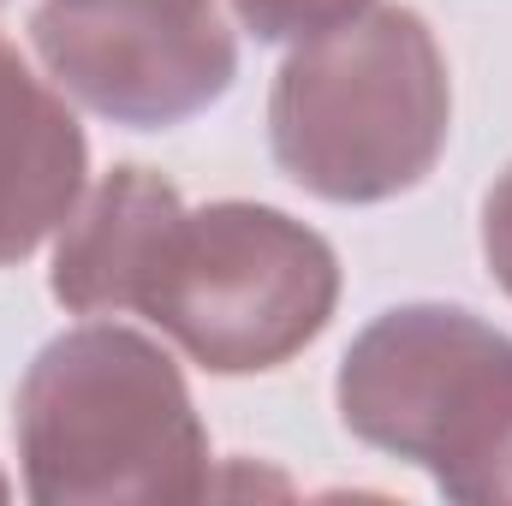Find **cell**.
Masks as SVG:
<instances>
[{"label": "cell", "mask_w": 512, "mask_h": 506, "mask_svg": "<svg viewBox=\"0 0 512 506\" xmlns=\"http://www.w3.org/2000/svg\"><path fill=\"white\" fill-rule=\"evenodd\" d=\"M6 495H12V483H6V477H0V501H6Z\"/></svg>", "instance_id": "cell-10"}, {"label": "cell", "mask_w": 512, "mask_h": 506, "mask_svg": "<svg viewBox=\"0 0 512 506\" xmlns=\"http://www.w3.org/2000/svg\"><path fill=\"white\" fill-rule=\"evenodd\" d=\"M447 126V60L411 6H370L298 42L268 90L274 161L322 203H387L423 185Z\"/></svg>", "instance_id": "cell-2"}, {"label": "cell", "mask_w": 512, "mask_h": 506, "mask_svg": "<svg viewBox=\"0 0 512 506\" xmlns=\"http://www.w3.org/2000/svg\"><path fill=\"white\" fill-rule=\"evenodd\" d=\"M340 423L435 477L447 501H512V340L459 304H399L340 358Z\"/></svg>", "instance_id": "cell-3"}, {"label": "cell", "mask_w": 512, "mask_h": 506, "mask_svg": "<svg viewBox=\"0 0 512 506\" xmlns=\"http://www.w3.org/2000/svg\"><path fill=\"white\" fill-rule=\"evenodd\" d=\"M30 48L78 108L131 131L179 126L239 78L221 0H42Z\"/></svg>", "instance_id": "cell-5"}, {"label": "cell", "mask_w": 512, "mask_h": 506, "mask_svg": "<svg viewBox=\"0 0 512 506\" xmlns=\"http://www.w3.org/2000/svg\"><path fill=\"white\" fill-rule=\"evenodd\" d=\"M483 262L512 298V167L495 179V191L483 197Z\"/></svg>", "instance_id": "cell-9"}, {"label": "cell", "mask_w": 512, "mask_h": 506, "mask_svg": "<svg viewBox=\"0 0 512 506\" xmlns=\"http://www.w3.org/2000/svg\"><path fill=\"white\" fill-rule=\"evenodd\" d=\"M340 304L334 245L268 203L179 209L137 280L149 316L209 376H256L298 358Z\"/></svg>", "instance_id": "cell-4"}, {"label": "cell", "mask_w": 512, "mask_h": 506, "mask_svg": "<svg viewBox=\"0 0 512 506\" xmlns=\"http://www.w3.org/2000/svg\"><path fill=\"white\" fill-rule=\"evenodd\" d=\"M185 209V197L149 173V167H114L90 197H78V209L60 227L54 245V298L72 316H120L137 298V280L155 256V239L167 233V221Z\"/></svg>", "instance_id": "cell-7"}, {"label": "cell", "mask_w": 512, "mask_h": 506, "mask_svg": "<svg viewBox=\"0 0 512 506\" xmlns=\"http://www.w3.org/2000/svg\"><path fill=\"white\" fill-rule=\"evenodd\" d=\"M12 435L24 495L42 506L209 495V429L179 364L114 322H84L36 352Z\"/></svg>", "instance_id": "cell-1"}, {"label": "cell", "mask_w": 512, "mask_h": 506, "mask_svg": "<svg viewBox=\"0 0 512 506\" xmlns=\"http://www.w3.org/2000/svg\"><path fill=\"white\" fill-rule=\"evenodd\" d=\"M376 0H233L239 24L256 42H310L358 12H370Z\"/></svg>", "instance_id": "cell-8"}, {"label": "cell", "mask_w": 512, "mask_h": 506, "mask_svg": "<svg viewBox=\"0 0 512 506\" xmlns=\"http://www.w3.org/2000/svg\"><path fill=\"white\" fill-rule=\"evenodd\" d=\"M90 143L60 90L0 36V268L24 262L84 197Z\"/></svg>", "instance_id": "cell-6"}]
</instances>
